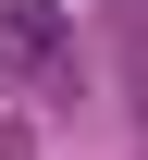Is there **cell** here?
Instances as JSON below:
<instances>
[{"mask_svg": "<svg viewBox=\"0 0 148 160\" xmlns=\"http://www.w3.org/2000/svg\"><path fill=\"white\" fill-rule=\"evenodd\" d=\"M0 49L13 62H49L62 49V12H49V0H0Z\"/></svg>", "mask_w": 148, "mask_h": 160, "instance_id": "cell-1", "label": "cell"}]
</instances>
